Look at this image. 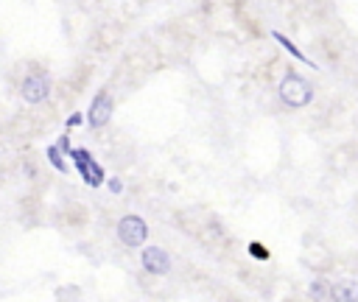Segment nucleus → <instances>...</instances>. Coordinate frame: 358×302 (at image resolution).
Here are the masks:
<instances>
[{
    "label": "nucleus",
    "mask_w": 358,
    "mask_h": 302,
    "mask_svg": "<svg viewBox=\"0 0 358 302\" xmlns=\"http://www.w3.org/2000/svg\"><path fill=\"white\" fill-rule=\"evenodd\" d=\"M84 123H87V120H84V112H73V115L64 120L67 131H70V129H78V126H84Z\"/></svg>",
    "instance_id": "10"
},
{
    "label": "nucleus",
    "mask_w": 358,
    "mask_h": 302,
    "mask_svg": "<svg viewBox=\"0 0 358 302\" xmlns=\"http://www.w3.org/2000/svg\"><path fill=\"white\" fill-rule=\"evenodd\" d=\"M106 190H109L112 196H120V193H123V179H120V176L106 179Z\"/></svg>",
    "instance_id": "11"
},
{
    "label": "nucleus",
    "mask_w": 358,
    "mask_h": 302,
    "mask_svg": "<svg viewBox=\"0 0 358 302\" xmlns=\"http://www.w3.org/2000/svg\"><path fill=\"white\" fill-rule=\"evenodd\" d=\"M56 296H59V299H73V296H78V291H76V288H62Z\"/></svg>",
    "instance_id": "14"
},
{
    "label": "nucleus",
    "mask_w": 358,
    "mask_h": 302,
    "mask_svg": "<svg viewBox=\"0 0 358 302\" xmlns=\"http://www.w3.org/2000/svg\"><path fill=\"white\" fill-rule=\"evenodd\" d=\"M67 157L73 159V168L78 171V176L84 179V185H90L92 190L106 182V171H103V165L95 159V154H92L90 148H73Z\"/></svg>",
    "instance_id": "4"
},
{
    "label": "nucleus",
    "mask_w": 358,
    "mask_h": 302,
    "mask_svg": "<svg viewBox=\"0 0 358 302\" xmlns=\"http://www.w3.org/2000/svg\"><path fill=\"white\" fill-rule=\"evenodd\" d=\"M277 95L288 109H302L313 101V87L305 76H299L294 70H285L280 84H277Z\"/></svg>",
    "instance_id": "1"
},
{
    "label": "nucleus",
    "mask_w": 358,
    "mask_h": 302,
    "mask_svg": "<svg viewBox=\"0 0 358 302\" xmlns=\"http://www.w3.org/2000/svg\"><path fill=\"white\" fill-rule=\"evenodd\" d=\"M56 145H59V151H62V154H64V157H67V154H70V151H73V143H70V134H67V131H64V134H62V137H59V140H56Z\"/></svg>",
    "instance_id": "13"
},
{
    "label": "nucleus",
    "mask_w": 358,
    "mask_h": 302,
    "mask_svg": "<svg viewBox=\"0 0 358 302\" xmlns=\"http://www.w3.org/2000/svg\"><path fill=\"white\" fill-rule=\"evenodd\" d=\"M140 268L145 274H151V277H165L173 268V257L162 246H143V252H140Z\"/></svg>",
    "instance_id": "6"
},
{
    "label": "nucleus",
    "mask_w": 358,
    "mask_h": 302,
    "mask_svg": "<svg viewBox=\"0 0 358 302\" xmlns=\"http://www.w3.org/2000/svg\"><path fill=\"white\" fill-rule=\"evenodd\" d=\"M115 238L126 249H143L148 243V224H145V218L137 215V213L120 215L117 224H115Z\"/></svg>",
    "instance_id": "3"
},
{
    "label": "nucleus",
    "mask_w": 358,
    "mask_h": 302,
    "mask_svg": "<svg viewBox=\"0 0 358 302\" xmlns=\"http://www.w3.org/2000/svg\"><path fill=\"white\" fill-rule=\"evenodd\" d=\"M45 159H48V165H50L53 171H59V173H64V171H67V159H64V154L59 151V145H56V143L45 148Z\"/></svg>",
    "instance_id": "8"
},
{
    "label": "nucleus",
    "mask_w": 358,
    "mask_h": 302,
    "mask_svg": "<svg viewBox=\"0 0 358 302\" xmlns=\"http://www.w3.org/2000/svg\"><path fill=\"white\" fill-rule=\"evenodd\" d=\"M50 92H53V81H50V76H48L45 70H39V67H31V70L20 78V98H22L25 103H31V106H42V103L50 98Z\"/></svg>",
    "instance_id": "2"
},
{
    "label": "nucleus",
    "mask_w": 358,
    "mask_h": 302,
    "mask_svg": "<svg viewBox=\"0 0 358 302\" xmlns=\"http://www.w3.org/2000/svg\"><path fill=\"white\" fill-rule=\"evenodd\" d=\"M310 296H316V299H333L330 282H327V280H316V282L310 285Z\"/></svg>",
    "instance_id": "9"
},
{
    "label": "nucleus",
    "mask_w": 358,
    "mask_h": 302,
    "mask_svg": "<svg viewBox=\"0 0 358 302\" xmlns=\"http://www.w3.org/2000/svg\"><path fill=\"white\" fill-rule=\"evenodd\" d=\"M112 115H115V98H112L109 89H101V92L90 101V109L84 112V120H87V126H90L92 131H101V129L109 126Z\"/></svg>",
    "instance_id": "5"
},
{
    "label": "nucleus",
    "mask_w": 358,
    "mask_h": 302,
    "mask_svg": "<svg viewBox=\"0 0 358 302\" xmlns=\"http://www.w3.org/2000/svg\"><path fill=\"white\" fill-rule=\"evenodd\" d=\"M271 36H274V42H277V45H280V48H282L285 53H291L294 59H299V62H305V64L316 67V64H313L310 59H305V53H302V50H299V48H296V45H294V42H291V39H288L285 34H280V31H271Z\"/></svg>",
    "instance_id": "7"
},
{
    "label": "nucleus",
    "mask_w": 358,
    "mask_h": 302,
    "mask_svg": "<svg viewBox=\"0 0 358 302\" xmlns=\"http://www.w3.org/2000/svg\"><path fill=\"white\" fill-rule=\"evenodd\" d=\"M246 249H249L252 257H257V260H268V249H266V246H260V243H249Z\"/></svg>",
    "instance_id": "12"
}]
</instances>
